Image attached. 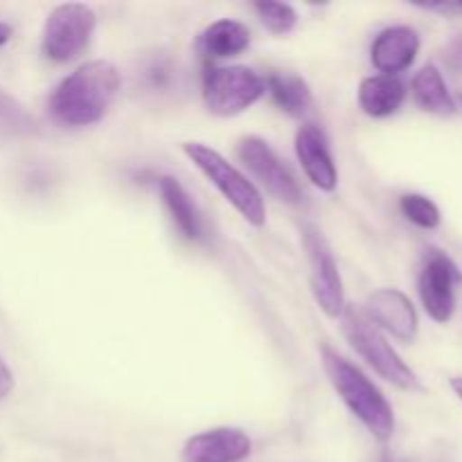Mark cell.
I'll list each match as a JSON object with an SVG mask.
<instances>
[{
    "label": "cell",
    "mask_w": 462,
    "mask_h": 462,
    "mask_svg": "<svg viewBox=\"0 0 462 462\" xmlns=\"http://www.w3.org/2000/svg\"><path fill=\"white\" fill-rule=\"evenodd\" d=\"M462 275L456 262L442 251H431L420 273V298L436 323H449L456 314V287Z\"/></svg>",
    "instance_id": "9c48e42d"
},
{
    "label": "cell",
    "mask_w": 462,
    "mask_h": 462,
    "mask_svg": "<svg viewBox=\"0 0 462 462\" xmlns=\"http://www.w3.org/2000/svg\"><path fill=\"white\" fill-rule=\"evenodd\" d=\"M400 210L411 224L424 230H433L440 226V210L431 199L422 197V194H404L400 199Z\"/></svg>",
    "instance_id": "ffe728a7"
},
{
    "label": "cell",
    "mask_w": 462,
    "mask_h": 462,
    "mask_svg": "<svg viewBox=\"0 0 462 462\" xmlns=\"http://www.w3.org/2000/svg\"><path fill=\"white\" fill-rule=\"evenodd\" d=\"M9 39H12V25H7V23H0V48H3Z\"/></svg>",
    "instance_id": "cb8c5ba5"
},
{
    "label": "cell",
    "mask_w": 462,
    "mask_h": 462,
    "mask_svg": "<svg viewBox=\"0 0 462 462\" xmlns=\"http://www.w3.org/2000/svg\"><path fill=\"white\" fill-rule=\"evenodd\" d=\"M449 59H451V66L462 70V39L454 41V50H451Z\"/></svg>",
    "instance_id": "603a6c76"
},
{
    "label": "cell",
    "mask_w": 462,
    "mask_h": 462,
    "mask_svg": "<svg viewBox=\"0 0 462 462\" xmlns=\"http://www.w3.org/2000/svg\"><path fill=\"white\" fill-rule=\"evenodd\" d=\"M406 99V86L400 77L374 75L365 77L359 86V106L370 117H388L402 108Z\"/></svg>",
    "instance_id": "5bb4252c"
},
{
    "label": "cell",
    "mask_w": 462,
    "mask_h": 462,
    "mask_svg": "<svg viewBox=\"0 0 462 462\" xmlns=\"http://www.w3.org/2000/svg\"><path fill=\"white\" fill-rule=\"evenodd\" d=\"M97 27V16L84 3L59 5L50 12L43 25L41 50L50 61L68 63L90 45Z\"/></svg>",
    "instance_id": "5b68a950"
},
{
    "label": "cell",
    "mask_w": 462,
    "mask_h": 462,
    "mask_svg": "<svg viewBox=\"0 0 462 462\" xmlns=\"http://www.w3.org/2000/svg\"><path fill=\"white\" fill-rule=\"evenodd\" d=\"M296 153L305 170L307 179L320 192H334L338 185V171L334 158L329 153L328 140L323 131L314 125H302L296 134Z\"/></svg>",
    "instance_id": "7c38bea8"
},
{
    "label": "cell",
    "mask_w": 462,
    "mask_h": 462,
    "mask_svg": "<svg viewBox=\"0 0 462 462\" xmlns=\"http://www.w3.org/2000/svg\"><path fill=\"white\" fill-rule=\"evenodd\" d=\"M266 90L271 93L273 102L289 116H302L311 106V90L302 77L293 72H271L266 77Z\"/></svg>",
    "instance_id": "ac0fdd59"
},
{
    "label": "cell",
    "mask_w": 462,
    "mask_h": 462,
    "mask_svg": "<svg viewBox=\"0 0 462 462\" xmlns=\"http://www.w3.org/2000/svg\"><path fill=\"white\" fill-rule=\"evenodd\" d=\"M449 386H451V391H454L456 395H458L460 400H462V377H454V379H449Z\"/></svg>",
    "instance_id": "d4e9b609"
},
{
    "label": "cell",
    "mask_w": 462,
    "mask_h": 462,
    "mask_svg": "<svg viewBox=\"0 0 462 462\" xmlns=\"http://www.w3.org/2000/svg\"><path fill=\"white\" fill-rule=\"evenodd\" d=\"M120 90V72L111 61L95 59L66 77L50 95V113L63 126L97 125Z\"/></svg>",
    "instance_id": "6da1fadb"
},
{
    "label": "cell",
    "mask_w": 462,
    "mask_h": 462,
    "mask_svg": "<svg viewBox=\"0 0 462 462\" xmlns=\"http://www.w3.org/2000/svg\"><path fill=\"white\" fill-rule=\"evenodd\" d=\"M251 43V32L244 23L233 21V18H221V21L212 23L206 27L201 36H199V50L206 57L226 59L235 57V54L244 52Z\"/></svg>",
    "instance_id": "2e32d148"
},
{
    "label": "cell",
    "mask_w": 462,
    "mask_h": 462,
    "mask_svg": "<svg viewBox=\"0 0 462 462\" xmlns=\"http://www.w3.org/2000/svg\"><path fill=\"white\" fill-rule=\"evenodd\" d=\"M239 158L248 167V171L264 185L266 192L273 194L278 201L289 203V206H298L302 201V189L296 176L280 161L266 140L255 138V135L244 138L239 143Z\"/></svg>",
    "instance_id": "ba28073f"
},
{
    "label": "cell",
    "mask_w": 462,
    "mask_h": 462,
    "mask_svg": "<svg viewBox=\"0 0 462 462\" xmlns=\"http://www.w3.org/2000/svg\"><path fill=\"white\" fill-rule=\"evenodd\" d=\"M365 314L374 328L386 329L400 341L411 343L418 337V311H415L411 298L397 289H379V291L370 293L368 302H365Z\"/></svg>",
    "instance_id": "30bf717a"
},
{
    "label": "cell",
    "mask_w": 462,
    "mask_h": 462,
    "mask_svg": "<svg viewBox=\"0 0 462 462\" xmlns=\"http://www.w3.org/2000/svg\"><path fill=\"white\" fill-rule=\"evenodd\" d=\"M251 449V438L242 429L221 427L189 438L183 447V462H242Z\"/></svg>",
    "instance_id": "8fae6325"
},
{
    "label": "cell",
    "mask_w": 462,
    "mask_h": 462,
    "mask_svg": "<svg viewBox=\"0 0 462 462\" xmlns=\"http://www.w3.org/2000/svg\"><path fill=\"white\" fill-rule=\"evenodd\" d=\"M302 244H305L307 257H310V282L316 302L329 319H341V314L346 311V296H343V280L332 248L325 242L320 230L311 228V226L302 228Z\"/></svg>",
    "instance_id": "52a82bcc"
},
{
    "label": "cell",
    "mask_w": 462,
    "mask_h": 462,
    "mask_svg": "<svg viewBox=\"0 0 462 462\" xmlns=\"http://www.w3.org/2000/svg\"><path fill=\"white\" fill-rule=\"evenodd\" d=\"M158 189H161L162 203H165L167 212H170L176 228H179L188 239L201 237V219H199L197 208H194L192 199L185 192L183 185L176 179H171V176H162V179L158 180Z\"/></svg>",
    "instance_id": "e0dca14e"
},
{
    "label": "cell",
    "mask_w": 462,
    "mask_h": 462,
    "mask_svg": "<svg viewBox=\"0 0 462 462\" xmlns=\"http://www.w3.org/2000/svg\"><path fill=\"white\" fill-rule=\"evenodd\" d=\"M266 93L264 77L246 66L212 68L203 77V102L219 117H233L260 102Z\"/></svg>",
    "instance_id": "8992f818"
},
{
    "label": "cell",
    "mask_w": 462,
    "mask_h": 462,
    "mask_svg": "<svg viewBox=\"0 0 462 462\" xmlns=\"http://www.w3.org/2000/svg\"><path fill=\"white\" fill-rule=\"evenodd\" d=\"M183 153L206 174V179L224 194L226 201L251 226L262 228L266 224V208L260 189L235 165H230L217 149L203 143H185Z\"/></svg>",
    "instance_id": "277c9868"
},
{
    "label": "cell",
    "mask_w": 462,
    "mask_h": 462,
    "mask_svg": "<svg viewBox=\"0 0 462 462\" xmlns=\"http://www.w3.org/2000/svg\"><path fill=\"white\" fill-rule=\"evenodd\" d=\"M260 16V21L264 23V27L273 34H289V32L296 27L298 14L291 5L287 3H271V0H262V3L253 5Z\"/></svg>",
    "instance_id": "44dd1931"
},
{
    "label": "cell",
    "mask_w": 462,
    "mask_h": 462,
    "mask_svg": "<svg viewBox=\"0 0 462 462\" xmlns=\"http://www.w3.org/2000/svg\"><path fill=\"white\" fill-rule=\"evenodd\" d=\"M341 325L343 334H346L352 350H355L356 355L379 374V377L386 379L393 386L402 388V391H422V382H420L418 374H415L413 370L404 364V359L393 350L391 343L383 338L379 328H374V325L370 323L368 316L352 310V307H346V311L341 314Z\"/></svg>",
    "instance_id": "3957f363"
},
{
    "label": "cell",
    "mask_w": 462,
    "mask_h": 462,
    "mask_svg": "<svg viewBox=\"0 0 462 462\" xmlns=\"http://www.w3.org/2000/svg\"><path fill=\"white\" fill-rule=\"evenodd\" d=\"M12 388H14L12 370H9L7 365H5V361L0 359V400L9 395V393H12Z\"/></svg>",
    "instance_id": "7402d4cb"
},
{
    "label": "cell",
    "mask_w": 462,
    "mask_h": 462,
    "mask_svg": "<svg viewBox=\"0 0 462 462\" xmlns=\"http://www.w3.org/2000/svg\"><path fill=\"white\" fill-rule=\"evenodd\" d=\"M418 52V32L409 25H395L379 32V36L373 43V50H370V59H373V66L382 75L397 77V72H404L406 68H411Z\"/></svg>",
    "instance_id": "4fadbf2b"
},
{
    "label": "cell",
    "mask_w": 462,
    "mask_h": 462,
    "mask_svg": "<svg viewBox=\"0 0 462 462\" xmlns=\"http://www.w3.org/2000/svg\"><path fill=\"white\" fill-rule=\"evenodd\" d=\"M323 368L328 379L332 382L334 391L343 400V404L352 411L356 420L377 438L379 442H388L395 433V413L388 404L386 397L382 395L377 386L361 373L356 365L343 359L332 347L323 346L320 350Z\"/></svg>",
    "instance_id": "7a4b0ae2"
},
{
    "label": "cell",
    "mask_w": 462,
    "mask_h": 462,
    "mask_svg": "<svg viewBox=\"0 0 462 462\" xmlns=\"http://www.w3.org/2000/svg\"><path fill=\"white\" fill-rule=\"evenodd\" d=\"M0 134L32 135L36 134V120L25 106L0 88Z\"/></svg>",
    "instance_id": "d6986e66"
},
{
    "label": "cell",
    "mask_w": 462,
    "mask_h": 462,
    "mask_svg": "<svg viewBox=\"0 0 462 462\" xmlns=\"http://www.w3.org/2000/svg\"><path fill=\"white\" fill-rule=\"evenodd\" d=\"M411 90H413L415 104L422 111L433 113V116H454L456 108H458L454 95L447 88L445 77L433 63H427L415 72Z\"/></svg>",
    "instance_id": "9a60e30c"
},
{
    "label": "cell",
    "mask_w": 462,
    "mask_h": 462,
    "mask_svg": "<svg viewBox=\"0 0 462 462\" xmlns=\"http://www.w3.org/2000/svg\"><path fill=\"white\" fill-rule=\"evenodd\" d=\"M460 102H462V95H460Z\"/></svg>",
    "instance_id": "4316f807"
},
{
    "label": "cell",
    "mask_w": 462,
    "mask_h": 462,
    "mask_svg": "<svg viewBox=\"0 0 462 462\" xmlns=\"http://www.w3.org/2000/svg\"><path fill=\"white\" fill-rule=\"evenodd\" d=\"M456 9H462V5H456Z\"/></svg>",
    "instance_id": "484cf974"
}]
</instances>
